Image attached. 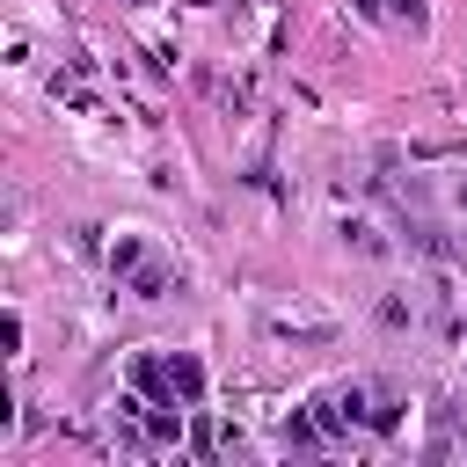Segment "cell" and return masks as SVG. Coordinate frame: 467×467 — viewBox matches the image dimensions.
<instances>
[{
    "label": "cell",
    "instance_id": "cell-1",
    "mask_svg": "<svg viewBox=\"0 0 467 467\" xmlns=\"http://www.w3.org/2000/svg\"><path fill=\"white\" fill-rule=\"evenodd\" d=\"M314 409H321V431H358V423L372 416V387H365V379H350V387L321 394Z\"/></svg>",
    "mask_w": 467,
    "mask_h": 467
},
{
    "label": "cell",
    "instance_id": "cell-2",
    "mask_svg": "<svg viewBox=\"0 0 467 467\" xmlns=\"http://www.w3.org/2000/svg\"><path fill=\"white\" fill-rule=\"evenodd\" d=\"M168 394H175V401H197V394H204V365H197L190 350L168 358Z\"/></svg>",
    "mask_w": 467,
    "mask_h": 467
},
{
    "label": "cell",
    "instance_id": "cell-3",
    "mask_svg": "<svg viewBox=\"0 0 467 467\" xmlns=\"http://www.w3.org/2000/svg\"><path fill=\"white\" fill-rule=\"evenodd\" d=\"M146 438H153V445H175V438H182V409H175V401L146 409Z\"/></svg>",
    "mask_w": 467,
    "mask_h": 467
},
{
    "label": "cell",
    "instance_id": "cell-4",
    "mask_svg": "<svg viewBox=\"0 0 467 467\" xmlns=\"http://www.w3.org/2000/svg\"><path fill=\"white\" fill-rule=\"evenodd\" d=\"M168 285H175V270H168V263H139V270H131V292H139V299H161Z\"/></svg>",
    "mask_w": 467,
    "mask_h": 467
},
{
    "label": "cell",
    "instance_id": "cell-5",
    "mask_svg": "<svg viewBox=\"0 0 467 467\" xmlns=\"http://www.w3.org/2000/svg\"><path fill=\"white\" fill-rule=\"evenodd\" d=\"M365 431L394 438V431H401V394H372V416H365Z\"/></svg>",
    "mask_w": 467,
    "mask_h": 467
},
{
    "label": "cell",
    "instance_id": "cell-6",
    "mask_svg": "<svg viewBox=\"0 0 467 467\" xmlns=\"http://www.w3.org/2000/svg\"><path fill=\"white\" fill-rule=\"evenodd\" d=\"M139 263H146V241H139V234H124V241L109 248V270H117V277H131Z\"/></svg>",
    "mask_w": 467,
    "mask_h": 467
},
{
    "label": "cell",
    "instance_id": "cell-7",
    "mask_svg": "<svg viewBox=\"0 0 467 467\" xmlns=\"http://www.w3.org/2000/svg\"><path fill=\"white\" fill-rule=\"evenodd\" d=\"M285 445H299V452L321 445V416H299V409H292V416H285Z\"/></svg>",
    "mask_w": 467,
    "mask_h": 467
},
{
    "label": "cell",
    "instance_id": "cell-8",
    "mask_svg": "<svg viewBox=\"0 0 467 467\" xmlns=\"http://www.w3.org/2000/svg\"><path fill=\"white\" fill-rule=\"evenodd\" d=\"M387 15H401L409 29H423V0H387Z\"/></svg>",
    "mask_w": 467,
    "mask_h": 467
},
{
    "label": "cell",
    "instance_id": "cell-9",
    "mask_svg": "<svg viewBox=\"0 0 467 467\" xmlns=\"http://www.w3.org/2000/svg\"><path fill=\"white\" fill-rule=\"evenodd\" d=\"M460 212H467V182H460Z\"/></svg>",
    "mask_w": 467,
    "mask_h": 467
}]
</instances>
